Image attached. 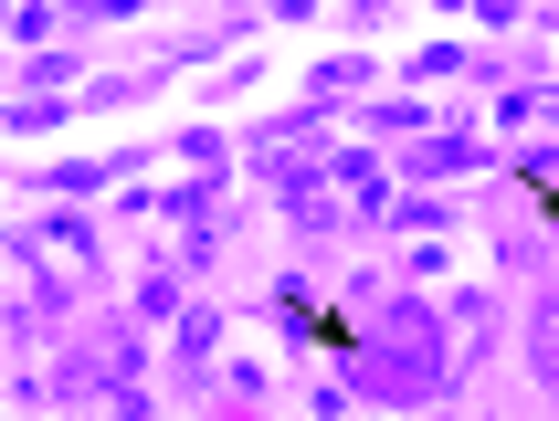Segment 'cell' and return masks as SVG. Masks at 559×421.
I'll list each match as a JSON object with an SVG mask.
<instances>
[{
    "label": "cell",
    "instance_id": "6da1fadb",
    "mask_svg": "<svg viewBox=\"0 0 559 421\" xmlns=\"http://www.w3.org/2000/svg\"><path fill=\"white\" fill-rule=\"evenodd\" d=\"M528 201H538V211H549V221H559V180H528Z\"/></svg>",
    "mask_w": 559,
    "mask_h": 421
}]
</instances>
